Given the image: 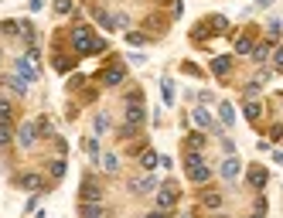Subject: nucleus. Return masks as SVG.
<instances>
[{"label":"nucleus","instance_id":"1","mask_svg":"<svg viewBox=\"0 0 283 218\" xmlns=\"http://www.w3.org/2000/svg\"><path fill=\"white\" fill-rule=\"evenodd\" d=\"M72 48H75V55H96V51H106V41H96L92 27H75L72 31Z\"/></svg>","mask_w":283,"mask_h":218},{"label":"nucleus","instance_id":"2","mask_svg":"<svg viewBox=\"0 0 283 218\" xmlns=\"http://www.w3.org/2000/svg\"><path fill=\"white\" fill-rule=\"evenodd\" d=\"M184 167H188V177H191L195 184H205V181L212 177V167H205V157H202V150H188V157H184Z\"/></svg>","mask_w":283,"mask_h":218},{"label":"nucleus","instance_id":"3","mask_svg":"<svg viewBox=\"0 0 283 218\" xmlns=\"http://www.w3.org/2000/svg\"><path fill=\"white\" fill-rule=\"evenodd\" d=\"M34 140H38V123H24V126L17 130V144L24 146V150H31Z\"/></svg>","mask_w":283,"mask_h":218},{"label":"nucleus","instance_id":"4","mask_svg":"<svg viewBox=\"0 0 283 218\" xmlns=\"http://www.w3.org/2000/svg\"><path fill=\"white\" fill-rule=\"evenodd\" d=\"M130 191H133V194H150V191H157V177H154V174L133 177V181H130Z\"/></svg>","mask_w":283,"mask_h":218},{"label":"nucleus","instance_id":"5","mask_svg":"<svg viewBox=\"0 0 283 218\" xmlns=\"http://www.w3.org/2000/svg\"><path fill=\"white\" fill-rule=\"evenodd\" d=\"M17 184H21L24 191H45V177H41V174H31V170H27V174H17Z\"/></svg>","mask_w":283,"mask_h":218},{"label":"nucleus","instance_id":"6","mask_svg":"<svg viewBox=\"0 0 283 218\" xmlns=\"http://www.w3.org/2000/svg\"><path fill=\"white\" fill-rule=\"evenodd\" d=\"M14 72L21 75V78H27V82H38V72L31 69V58H27V55H21V58H14Z\"/></svg>","mask_w":283,"mask_h":218},{"label":"nucleus","instance_id":"7","mask_svg":"<svg viewBox=\"0 0 283 218\" xmlns=\"http://www.w3.org/2000/svg\"><path fill=\"white\" fill-rule=\"evenodd\" d=\"M157 205H160V212L174 208V205H178V191H174V188H160V191H157Z\"/></svg>","mask_w":283,"mask_h":218},{"label":"nucleus","instance_id":"8","mask_svg":"<svg viewBox=\"0 0 283 218\" xmlns=\"http://www.w3.org/2000/svg\"><path fill=\"white\" fill-rule=\"evenodd\" d=\"M143 120H147V113H143V106H140V102L127 106V123H130V126H137V130H140V126H143Z\"/></svg>","mask_w":283,"mask_h":218},{"label":"nucleus","instance_id":"9","mask_svg":"<svg viewBox=\"0 0 283 218\" xmlns=\"http://www.w3.org/2000/svg\"><path fill=\"white\" fill-rule=\"evenodd\" d=\"M239 170H242V160H239V157H235V153H232V157H225V160H222V177H229V181H232V177H235V174H239Z\"/></svg>","mask_w":283,"mask_h":218},{"label":"nucleus","instance_id":"10","mask_svg":"<svg viewBox=\"0 0 283 218\" xmlns=\"http://www.w3.org/2000/svg\"><path fill=\"white\" fill-rule=\"evenodd\" d=\"M249 58H253L256 65H263V62L270 58V41H259V45H253V51H249Z\"/></svg>","mask_w":283,"mask_h":218},{"label":"nucleus","instance_id":"11","mask_svg":"<svg viewBox=\"0 0 283 218\" xmlns=\"http://www.w3.org/2000/svg\"><path fill=\"white\" fill-rule=\"evenodd\" d=\"M0 85H7V89H14L17 96H24V92H27V78H21V75H10V78H0Z\"/></svg>","mask_w":283,"mask_h":218},{"label":"nucleus","instance_id":"12","mask_svg":"<svg viewBox=\"0 0 283 218\" xmlns=\"http://www.w3.org/2000/svg\"><path fill=\"white\" fill-rule=\"evenodd\" d=\"M106 130H109V113H106V109H99V113H96V123H92V133H96V137H103Z\"/></svg>","mask_w":283,"mask_h":218},{"label":"nucleus","instance_id":"13","mask_svg":"<svg viewBox=\"0 0 283 218\" xmlns=\"http://www.w3.org/2000/svg\"><path fill=\"white\" fill-rule=\"evenodd\" d=\"M229 69H232V55H218V58H212V72L215 75H229Z\"/></svg>","mask_w":283,"mask_h":218},{"label":"nucleus","instance_id":"14","mask_svg":"<svg viewBox=\"0 0 283 218\" xmlns=\"http://www.w3.org/2000/svg\"><path fill=\"white\" fill-rule=\"evenodd\" d=\"M103 198V191H99V184H92V181H85L82 184V201H99Z\"/></svg>","mask_w":283,"mask_h":218},{"label":"nucleus","instance_id":"15","mask_svg":"<svg viewBox=\"0 0 283 218\" xmlns=\"http://www.w3.org/2000/svg\"><path fill=\"white\" fill-rule=\"evenodd\" d=\"M266 181H270V174H266L263 167H253V170H249V184H253V188H263Z\"/></svg>","mask_w":283,"mask_h":218},{"label":"nucleus","instance_id":"16","mask_svg":"<svg viewBox=\"0 0 283 218\" xmlns=\"http://www.w3.org/2000/svg\"><path fill=\"white\" fill-rule=\"evenodd\" d=\"M195 123H198L202 130H215V133H218V126L212 123V116H208L205 109H195Z\"/></svg>","mask_w":283,"mask_h":218},{"label":"nucleus","instance_id":"17","mask_svg":"<svg viewBox=\"0 0 283 218\" xmlns=\"http://www.w3.org/2000/svg\"><path fill=\"white\" fill-rule=\"evenodd\" d=\"M157 164H160V157H157L154 150H143V153H140V167H143V170H154Z\"/></svg>","mask_w":283,"mask_h":218},{"label":"nucleus","instance_id":"18","mask_svg":"<svg viewBox=\"0 0 283 218\" xmlns=\"http://www.w3.org/2000/svg\"><path fill=\"white\" fill-rule=\"evenodd\" d=\"M103 82H106V85H120V82H127V78H123V69H106V72H103Z\"/></svg>","mask_w":283,"mask_h":218},{"label":"nucleus","instance_id":"19","mask_svg":"<svg viewBox=\"0 0 283 218\" xmlns=\"http://www.w3.org/2000/svg\"><path fill=\"white\" fill-rule=\"evenodd\" d=\"M218 116H222L225 126H232V123H235V109H232V102H222V106H218Z\"/></svg>","mask_w":283,"mask_h":218},{"label":"nucleus","instance_id":"20","mask_svg":"<svg viewBox=\"0 0 283 218\" xmlns=\"http://www.w3.org/2000/svg\"><path fill=\"white\" fill-rule=\"evenodd\" d=\"M48 174H51V181H62V177H65V160H62V157H58V160H51Z\"/></svg>","mask_w":283,"mask_h":218},{"label":"nucleus","instance_id":"21","mask_svg":"<svg viewBox=\"0 0 283 218\" xmlns=\"http://www.w3.org/2000/svg\"><path fill=\"white\" fill-rule=\"evenodd\" d=\"M259 116H263L259 102H246V120H249V123H259Z\"/></svg>","mask_w":283,"mask_h":218},{"label":"nucleus","instance_id":"22","mask_svg":"<svg viewBox=\"0 0 283 218\" xmlns=\"http://www.w3.org/2000/svg\"><path fill=\"white\" fill-rule=\"evenodd\" d=\"M202 205H205V208H222V194H215V191H208V194L202 198Z\"/></svg>","mask_w":283,"mask_h":218},{"label":"nucleus","instance_id":"23","mask_svg":"<svg viewBox=\"0 0 283 218\" xmlns=\"http://www.w3.org/2000/svg\"><path fill=\"white\" fill-rule=\"evenodd\" d=\"M130 27V17L127 14H113V31H127Z\"/></svg>","mask_w":283,"mask_h":218},{"label":"nucleus","instance_id":"24","mask_svg":"<svg viewBox=\"0 0 283 218\" xmlns=\"http://www.w3.org/2000/svg\"><path fill=\"white\" fill-rule=\"evenodd\" d=\"M232 48H235V55H249V51H253V41H249V38H239Z\"/></svg>","mask_w":283,"mask_h":218},{"label":"nucleus","instance_id":"25","mask_svg":"<svg viewBox=\"0 0 283 218\" xmlns=\"http://www.w3.org/2000/svg\"><path fill=\"white\" fill-rule=\"evenodd\" d=\"M103 167H106L109 174H116V170H120V160H116V153H106V157H103Z\"/></svg>","mask_w":283,"mask_h":218},{"label":"nucleus","instance_id":"26","mask_svg":"<svg viewBox=\"0 0 283 218\" xmlns=\"http://www.w3.org/2000/svg\"><path fill=\"white\" fill-rule=\"evenodd\" d=\"M10 137H14V130H10V120H0V146L7 144Z\"/></svg>","mask_w":283,"mask_h":218},{"label":"nucleus","instance_id":"27","mask_svg":"<svg viewBox=\"0 0 283 218\" xmlns=\"http://www.w3.org/2000/svg\"><path fill=\"white\" fill-rule=\"evenodd\" d=\"M205 146V133H191L188 137V150H202Z\"/></svg>","mask_w":283,"mask_h":218},{"label":"nucleus","instance_id":"28","mask_svg":"<svg viewBox=\"0 0 283 218\" xmlns=\"http://www.w3.org/2000/svg\"><path fill=\"white\" fill-rule=\"evenodd\" d=\"M85 150H89V157H92V160H99V153H103V150H99V137H92V140L85 144Z\"/></svg>","mask_w":283,"mask_h":218},{"label":"nucleus","instance_id":"29","mask_svg":"<svg viewBox=\"0 0 283 218\" xmlns=\"http://www.w3.org/2000/svg\"><path fill=\"white\" fill-rule=\"evenodd\" d=\"M14 116V109H10V99H3L0 96V120H10Z\"/></svg>","mask_w":283,"mask_h":218},{"label":"nucleus","instance_id":"30","mask_svg":"<svg viewBox=\"0 0 283 218\" xmlns=\"http://www.w3.org/2000/svg\"><path fill=\"white\" fill-rule=\"evenodd\" d=\"M143 96H140V89H130V92H127V106H133V102H140Z\"/></svg>","mask_w":283,"mask_h":218},{"label":"nucleus","instance_id":"31","mask_svg":"<svg viewBox=\"0 0 283 218\" xmlns=\"http://www.w3.org/2000/svg\"><path fill=\"white\" fill-rule=\"evenodd\" d=\"M127 41H130V45H143V34H137V31H127Z\"/></svg>","mask_w":283,"mask_h":218},{"label":"nucleus","instance_id":"32","mask_svg":"<svg viewBox=\"0 0 283 218\" xmlns=\"http://www.w3.org/2000/svg\"><path fill=\"white\" fill-rule=\"evenodd\" d=\"M55 10H58V14H69V10H72V0H58V3H55Z\"/></svg>","mask_w":283,"mask_h":218},{"label":"nucleus","instance_id":"33","mask_svg":"<svg viewBox=\"0 0 283 218\" xmlns=\"http://www.w3.org/2000/svg\"><path fill=\"white\" fill-rule=\"evenodd\" d=\"M283 137V123H277V126H270V140H280Z\"/></svg>","mask_w":283,"mask_h":218},{"label":"nucleus","instance_id":"34","mask_svg":"<svg viewBox=\"0 0 283 218\" xmlns=\"http://www.w3.org/2000/svg\"><path fill=\"white\" fill-rule=\"evenodd\" d=\"M273 62H277V69H283V45L273 51Z\"/></svg>","mask_w":283,"mask_h":218},{"label":"nucleus","instance_id":"35","mask_svg":"<svg viewBox=\"0 0 283 218\" xmlns=\"http://www.w3.org/2000/svg\"><path fill=\"white\" fill-rule=\"evenodd\" d=\"M143 218H171L167 212H150V215H143Z\"/></svg>","mask_w":283,"mask_h":218},{"label":"nucleus","instance_id":"36","mask_svg":"<svg viewBox=\"0 0 283 218\" xmlns=\"http://www.w3.org/2000/svg\"><path fill=\"white\" fill-rule=\"evenodd\" d=\"M45 7V0H31V10H41Z\"/></svg>","mask_w":283,"mask_h":218},{"label":"nucleus","instance_id":"37","mask_svg":"<svg viewBox=\"0 0 283 218\" xmlns=\"http://www.w3.org/2000/svg\"><path fill=\"white\" fill-rule=\"evenodd\" d=\"M273 157H277V164H283V150H277V153H273Z\"/></svg>","mask_w":283,"mask_h":218},{"label":"nucleus","instance_id":"38","mask_svg":"<svg viewBox=\"0 0 283 218\" xmlns=\"http://www.w3.org/2000/svg\"><path fill=\"white\" fill-rule=\"evenodd\" d=\"M259 7H273V0H259Z\"/></svg>","mask_w":283,"mask_h":218},{"label":"nucleus","instance_id":"39","mask_svg":"<svg viewBox=\"0 0 283 218\" xmlns=\"http://www.w3.org/2000/svg\"><path fill=\"white\" fill-rule=\"evenodd\" d=\"M0 31H3V24H0Z\"/></svg>","mask_w":283,"mask_h":218}]
</instances>
